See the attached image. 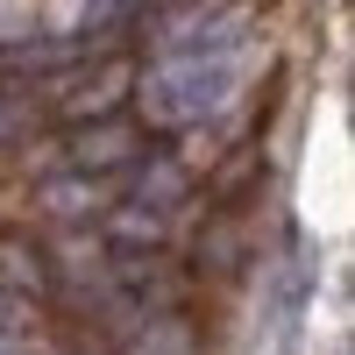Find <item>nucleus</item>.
Listing matches in <instances>:
<instances>
[{"instance_id":"f257e3e1","label":"nucleus","mask_w":355,"mask_h":355,"mask_svg":"<svg viewBox=\"0 0 355 355\" xmlns=\"http://www.w3.org/2000/svg\"><path fill=\"white\" fill-rule=\"evenodd\" d=\"M135 150H142V142H135L121 121H100V128L71 135V164H78V171H114V164H128Z\"/></svg>"},{"instance_id":"f03ea898","label":"nucleus","mask_w":355,"mask_h":355,"mask_svg":"<svg viewBox=\"0 0 355 355\" xmlns=\"http://www.w3.org/2000/svg\"><path fill=\"white\" fill-rule=\"evenodd\" d=\"M43 256L28 242H0V299H43Z\"/></svg>"}]
</instances>
